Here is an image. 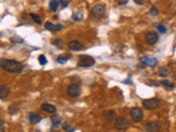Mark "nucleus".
Returning a JSON list of instances; mask_svg holds the SVG:
<instances>
[{"instance_id":"bb28decb","label":"nucleus","mask_w":176,"mask_h":132,"mask_svg":"<svg viewBox=\"0 0 176 132\" xmlns=\"http://www.w3.org/2000/svg\"><path fill=\"white\" fill-rule=\"evenodd\" d=\"M156 29H157V30L160 31L161 33H165L166 32V28L164 26H162V24H157V26H156Z\"/></svg>"},{"instance_id":"7ed1b4c3","label":"nucleus","mask_w":176,"mask_h":132,"mask_svg":"<svg viewBox=\"0 0 176 132\" xmlns=\"http://www.w3.org/2000/svg\"><path fill=\"white\" fill-rule=\"evenodd\" d=\"M158 105H160V100L157 98H151V99H145L143 100V107L145 109L152 110L157 108Z\"/></svg>"},{"instance_id":"393cba45","label":"nucleus","mask_w":176,"mask_h":132,"mask_svg":"<svg viewBox=\"0 0 176 132\" xmlns=\"http://www.w3.org/2000/svg\"><path fill=\"white\" fill-rule=\"evenodd\" d=\"M62 127H63V129L65 130L66 132H73V130H72V127H70L68 123H63V126H62Z\"/></svg>"},{"instance_id":"39448f33","label":"nucleus","mask_w":176,"mask_h":132,"mask_svg":"<svg viewBox=\"0 0 176 132\" xmlns=\"http://www.w3.org/2000/svg\"><path fill=\"white\" fill-rule=\"evenodd\" d=\"M105 6L103 5H96L95 7L93 8V10H91V13H93V17L94 18H97V19H100L103 18V15L105 14Z\"/></svg>"},{"instance_id":"6e6552de","label":"nucleus","mask_w":176,"mask_h":132,"mask_svg":"<svg viewBox=\"0 0 176 132\" xmlns=\"http://www.w3.org/2000/svg\"><path fill=\"white\" fill-rule=\"evenodd\" d=\"M161 129V123L157 121H152L148 122L145 125V130L146 132H158Z\"/></svg>"},{"instance_id":"412c9836","label":"nucleus","mask_w":176,"mask_h":132,"mask_svg":"<svg viewBox=\"0 0 176 132\" xmlns=\"http://www.w3.org/2000/svg\"><path fill=\"white\" fill-rule=\"evenodd\" d=\"M10 41L12 43H23V40L21 38H19V36H12L10 39Z\"/></svg>"},{"instance_id":"cd10ccee","label":"nucleus","mask_w":176,"mask_h":132,"mask_svg":"<svg viewBox=\"0 0 176 132\" xmlns=\"http://www.w3.org/2000/svg\"><path fill=\"white\" fill-rule=\"evenodd\" d=\"M53 44H54V45H56L57 47H62V45H63V42H62V40L57 39L56 41H54V42H53Z\"/></svg>"},{"instance_id":"9d476101","label":"nucleus","mask_w":176,"mask_h":132,"mask_svg":"<svg viewBox=\"0 0 176 132\" xmlns=\"http://www.w3.org/2000/svg\"><path fill=\"white\" fill-rule=\"evenodd\" d=\"M51 121H52V131L58 129L60 126L62 125V118H61L60 116H57V114L52 116V117H51Z\"/></svg>"},{"instance_id":"473e14b6","label":"nucleus","mask_w":176,"mask_h":132,"mask_svg":"<svg viewBox=\"0 0 176 132\" xmlns=\"http://www.w3.org/2000/svg\"><path fill=\"white\" fill-rule=\"evenodd\" d=\"M127 3H128V1H123V2H120V3H119V5H127Z\"/></svg>"},{"instance_id":"4be33fe9","label":"nucleus","mask_w":176,"mask_h":132,"mask_svg":"<svg viewBox=\"0 0 176 132\" xmlns=\"http://www.w3.org/2000/svg\"><path fill=\"white\" fill-rule=\"evenodd\" d=\"M30 17L33 19V20L35 21V22L38 23V24H41V23H42V21H41V19H40V17H39V15L34 14V13H31V14H30Z\"/></svg>"},{"instance_id":"0eeeda50","label":"nucleus","mask_w":176,"mask_h":132,"mask_svg":"<svg viewBox=\"0 0 176 132\" xmlns=\"http://www.w3.org/2000/svg\"><path fill=\"white\" fill-rule=\"evenodd\" d=\"M129 126H130V122L126 118H118L116 120V123H115V127L117 130H126Z\"/></svg>"},{"instance_id":"f257e3e1","label":"nucleus","mask_w":176,"mask_h":132,"mask_svg":"<svg viewBox=\"0 0 176 132\" xmlns=\"http://www.w3.org/2000/svg\"><path fill=\"white\" fill-rule=\"evenodd\" d=\"M0 66H1V68L5 69L6 72H9V73H20L23 69L22 64L20 62L15 61V60L1 59L0 60Z\"/></svg>"},{"instance_id":"2eb2a0df","label":"nucleus","mask_w":176,"mask_h":132,"mask_svg":"<svg viewBox=\"0 0 176 132\" xmlns=\"http://www.w3.org/2000/svg\"><path fill=\"white\" fill-rule=\"evenodd\" d=\"M41 109L44 110L46 112H50V113H55L56 111V108L53 105H50V104H43L41 106Z\"/></svg>"},{"instance_id":"f8f14e48","label":"nucleus","mask_w":176,"mask_h":132,"mask_svg":"<svg viewBox=\"0 0 176 132\" xmlns=\"http://www.w3.org/2000/svg\"><path fill=\"white\" fill-rule=\"evenodd\" d=\"M43 118L41 117L40 114L35 113V112H31L30 114H29V120H30V122L32 123V125H38L39 122L42 121Z\"/></svg>"},{"instance_id":"a211bd4d","label":"nucleus","mask_w":176,"mask_h":132,"mask_svg":"<svg viewBox=\"0 0 176 132\" xmlns=\"http://www.w3.org/2000/svg\"><path fill=\"white\" fill-rule=\"evenodd\" d=\"M58 6H60V1H57V0H54V1H51V2H50V10L54 12V11L57 10Z\"/></svg>"},{"instance_id":"f03ea898","label":"nucleus","mask_w":176,"mask_h":132,"mask_svg":"<svg viewBox=\"0 0 176 132\" xmlns=\"http://www.w3.org/2000/svg\"><path fill=\"white\" fill-rule=\"evenodd\" d=\"M95 64V60L89 55H81L79 61H78V66L81 67H89Z\"/></svg>"},{"instance_id":"423d86ee","label":"nucleus","mask_w":176,"mask_h":132,"mask_svg":"<svg viewBox=\"0 0 176 132\" xmlns=\"http://www.w3.org/2000/svg\"><path fill=\"white\" fill-rule=\"evenodd\" d=\"M131 119L133 120L134 122H140L141 120L143 119V111L140 108H133L130 112Z\"/></svg>"},{"instance_id":"20e7f679","label":"nucleus","mask_w":176,"mask_h":132,"mask_svg":"<svg viewBox=\"0 0 176 132\" xmlns=\"http://www.w3.org/2000/svg\"><path fill=\"white\" fill-rule=\"evenodd\" d=\"M67 95L69 97H78L81 95V86L78 84H72L67 87Z\"/></svg>"},{"instance_id":"5701e85b","label":"nucleus","mask_w":176,"mask_h":132,"mask_svg":"<svg viewBox=\"0 0 176 132\" xmlns=\"http://www.w3.org/2000/svg\"><path fill=\"white\" fill-rule=\"evenodd\" d=\"M39 62H40L41 65H45V64L48 63V60H46V57L44 55H40V57H39Z\"/></svg>"},{"instance_id":"2f4dec72","label":"nucleus","mask_w":176,"mask_h":132,"mask_svg":"<svg viewBox=\"0 0 176 132\" xmlns=\"http://www.w3.org/2000/svg\"><path fill=\"white\" fill-rule=\"evenodd\" d=\"M134 2H136V3H138V5H143V2H142V1H138V0H136Z\"/></svg>"},{"instance_id":"b1692460","label":"nucleus","mask_w":176,"mask_h":132,"mask_svg":"<svg viewBox=\"0 0 176 132\" xmlns=\"http://www.w3.org/2000/svg\"><path fill=\"white\" fill-rule=\"evenodd\" d=\"M161 84L163 85V86H165V87H170V88H174V85H172L169 80H162V81H161Z\"/></svg>"},{"instance_id":"4468645a","label":"nucleus","mask_w":176,"mask_h":132,"mask_svg":"<svg viewBox=\"0 0 176 132\" xmlns=\"http://www.w3.org/2000/svg\"><path fill=\"white\" fill-rule=\"evenodd\" d=\"M45 29L48 31H52V32H56V31L62 30V29H63V26H61V24L55 26V24H53L52 22H46L45 23Z\"/></svg>"},{"instance_id":"6ab92c4d","label":"nucleus","mask_w":176,"mask_h":132,"mask_svg":"<svg viewBox=\"0 0 176 132\" xmlns=\"http://www.w3.org/2000/svg\"><path fill=\"white\" fill-rule=\"evenodd\" d=\"M68 59H69V57H68V56H58L57 59H56V61H57V63L58 64H65L66 62L68 61Z\"/></svg>"},{"instance_id":"ddd939ff","label":"nucleus","mask_w":176,"mask_h":132,"mask_svg":"<svg viewBox=\"0 0 176 132\" xmlns=\"http://www.w3.org/2000/svg\"><path fill=\"white\" fill-rule=\"evenodd\" d=\"M141 63L145 64L148 66H155L157 64V60L153 59V57H146V56H144V57H141Z\"/></svg>"},{"instance_id":"9b49d317","label":"nucleus","mask_w":176,"mask_h":132,"mask_svg":"<svg viewBox=\"0 0 176 132\" xmlns=\"http://www.w3.org/2000/svg\"><path fill=\"white\" fill-rule=\"evenodd\" d=\"M68 47H69L72 51H79V50H83L84 45L79 41H72V42L68 43Z\"/></svg>"},{"instance_id":"7c9ffc66","label":"nucleus","mask_w":176,"mask_h":132,"mask_svg":"<svg viewBox=\"0 0 176 132\" xmlns=\"http://www.w3.org/2000/svg\"><path fill=\"white\" fill-rule=\"evenodd\" d=\"M150 13H151L152 15H156V14H157V13H158V11H157V9H156L155 7H153V8H152L151 12H150Z\"/></svg>"},{"instance_id":"dca6fc26","label":"nucleus","mask_w":176,"mask_h":132,"mask_svg":"<svg viewBox=\"0 0 176 132\" xmlns=\"http://www.w3.org/2000/svg\"><path fill=\"white\" fill-rule=\"evenodd\" d=\"M10 94V89L7 86H1L0 87V99H6Z\"/></svg>"},{"instance_id":"f3484780","label":"nucleus","mask_w":176,"mask_h":132,"mask_svg":"<svg viewBox=\"0 0 176 132\" xmlns=\"http://www.w3.org/2000/svg\"><path fill=\"white\" fill-rule=\"evenodd\" d=\"M103 117L108 120V121H110V120L116 118V111H115V110H107V111L103 113Z\"/></svg>"},{"instance_id":"c756f323","label":"nucleus","mask_w":176,"mask_h":132,"mask_svg":"<svg viewBox=\"0 0 176 132\" xmlns=\"http://www.w3.org/2000/svg\"><path fill=\"white\" fill-rule=\"evenodd\" d=\"M68 3H69V2H68V1H66V0H62V1H60V5L62 6V8H66Z\"/></svg>"},{"instance_id":"c85d7f7f","label":"nucleus","mask_w":176,"mask_h":132,"mask_svg":"<svg viewBox=\"0 0 176 132\" xmlns=\"http://www.w3.org/2000/svg\"><path fill=\"white\" fill-rule=\"evenodd\" d=\"M0 132H5V122L0 118Z\"/></svg>"},{"instance_id":"a878e982","label":"nucleus","mask_w":176,"mask_h":132,"mask_svg":"<svg viewBox=\"0 0 176 132\" xmlns=\"http://www.w3.org/2000/svg\"><path fill=\"white\" fill-rule=\"evenodd\" d=\"M73 19L75 21H79V20H82V19H83V15H82L81 13H74Z\"/></svg>"},{"instance_id":"aec40b11","label":"nucleus","mask_w":176,"mask_h":132,"mask_svg":"<svg viewBox=\"0 0 176 132\" xmlns=\"http://www.w3.org/2000/svg\"><path fill=\"white\" fill-rule=\"evenodd\" d=\"M158 73H160V75H161L162 77H165L169 75V69L165 68V67H161V68L158 69Z\"/></svg>"},{"instance_id":"1a4fd4ad","label":"nucleus","mask_w":176,"mask_h":132,"mask_svg":"<svg viewBox=\"0 0 176 132\" xmlns=\"http://www.w3.org/2000/svg\"><path fill=\"white\" fill-rule=\"evenodd\" d=\"M146 43L150 45H154L158 41V34L156 32H149L145 36Z\"/></svg>"}]
</instances>
